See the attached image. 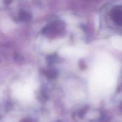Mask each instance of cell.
<instances>
[{"mask_svg": "<svg viewBox=\"0 0 122 122\" xmlns=\"http://www.w3.org/2000/svg\"><path fill=\"white\" fill-rule=\"evenodd\" d=\"M43 73H44L45 76L47 77L48 78L50 79L56 78L57 75H58V72H57V71L52 69H46V70L44 71Z\"/></svg>", "mask_w": 122, "mask_h": 122, "instance_id": "3957f363", "label": "cell"}, {"mask_svg": "<svg viewBox=\"0 0 122 122\" xmlns=\"http://www.w3.org/2000/svg\"><path fill=\"white\" fill-rule=\"evenodd\" d=\"M19 18L21 21L29 22L30 20L31 16L29 13H27V12L22 11L19 13Z\"/></svg>", "mask_w": 122, "mask_h": 122, "instance_id": "277c9868", "label": "cell"}, {"mask_svg": "<svg viewBox=\"0 0 122 122\" xmlns=\"http://www.w3.org/2000/svg\"><path fill=\"white\" fill-rule=\"evenodd\" d=\"M64 28V24L62 22L57 20L48 25L44 28L42 32L46 34H57L61 32Z\"/></svg>", "mask_w": 122, "mask_h": 122, "instance_id": "6da1fadb", "label": "cell"}, {"mask_svg": "<svg viewBox=\"0 0 122 122\" xmlns=\"http://www.w3.org/2000/svg\"><path fill=\"white\" fill-rule=\"evenodd\" d=\"M111 17L117 25H122V6L114 7L111 12Z\"/></svg>", "mask_w": 122, "mask_h": 122, "instance_id": "7a4b0ae2", "label": "cell"}, {"mask_svg": "<svg viewBox=\"0 0 122 122\" xmlns=\"http://www.w3.org/2000/svg\"><path fill=\"white\" fill-rule=\"evenodd\" d=\"M15 60L16 61H21L23 59V57L21 56H20V55H19V53H15Z\"/></svg>", "mask_w": 122, "mask_h": 122, "instance_id": "5b68a950", "label": "cell"}, {"mask_svg": "<svg viewBox=\"0 0 122 122\" xmlns=\"http://www.w3.org/2000/svg\"><path fill=\"white\" fill-rule=\"evenodd\" d=\"M23 122H30V121L28 119H25L23 121Z\"/></svg>", "mask_w": 122, "mask_h": 122, "instance_id": "8992f818", "label": "cell"}]
</instances>
